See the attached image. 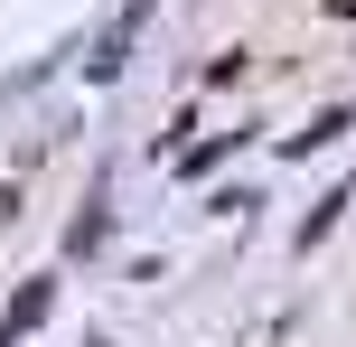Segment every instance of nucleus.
<instances>
[{"mask_svg": "<svg viewBox=\"0 0 356 347\" xmlns=\"http://www.w3.org/2000/svg\"><path fill=\"white\" fill-rule=\"evenodd\" d=\"M47 300H56V282H29V291L10 300V319H0V347H19V338H29L38 319H47Z\"/></svg>", "mask_w": 356, "mask_h": 347, "instance_id": "nucleus-1", "label": "nucleus"}, {"mask_svg": "<svg viewBox=\"0 0 356 347\" xmlns=\"http://www.w3.org/2000/svg\"><path fill=\"white\" fill-rule=\"evenodd\" d=\"M328 10H338V19H356V0H328Z\"/></svg>", "mask_w": 356, "mask_h": 347, "instance_id": "nucleus-2", "label": "nucleus"}]
</instances>
